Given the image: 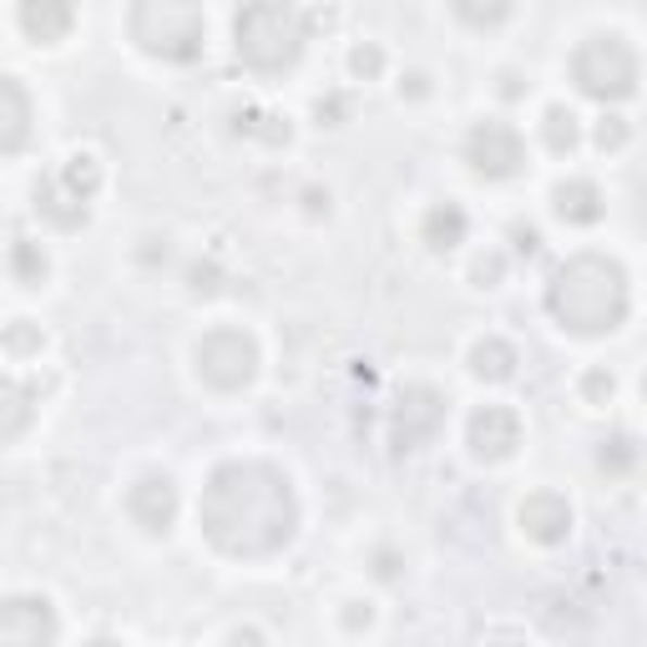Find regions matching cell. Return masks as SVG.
<instances>
[{"instance_id":"6da1fadb","label":"cell","mask_w":647,"mask_h":647,"mask_svg":"<svg viewBox=\"0 0 647 647\" xmlns=\"http://www.w3.org/2000/svg\"><path fill=\"white\" fill-rule=\"evenodd\" d=\"M207 542L228 557H268L294 536L299 500L289 475L264 460H228L207 475L198 500Z\"/></svg>"},{"instance_id":"7a4b0ae2","label":"cell","mask_w":647,"mask_h":647,"mask_svg":"<svg viewBox=\"0 0 647 647\" xmlns=\"http://www.w3.org/2000/svg\"><path fill=\"white\" fill-rule=\"evenodd\" d=\"M546 309L561 319V329L576 334H602L627 319V274L612 258L576 253L572 264H561L546 289Z\"/></svg>"},{"instance_id":"3957f363","label":"cell","mask_w":647,"mask_h":647,"mask_svg":"<svg viewBox=\"0 0 647 647\" xmlns=\"http://www.w3.org/2000/svg\"><path fill=\"white\" fill-rule=\"evenodd\" d=\"M233 36H238V56L249 61L253 72H283L304 51V15L294 5H279V0L249 5V11H238Z\"/></svg>"},{"instance_id":"277c9868","label":"cell","mask_w":647,"mask_h":647,"mask_svg":"<svg viewBox=\"0 0 647 647\" xmlns=\"http://www.w3.org/2000/svg\"><path fill=\"white\" fill-rule=\"evenodd\" d=\"M137 46L152 51V56L167 61H192L207 41V15L198 5H177V0H152V5H137L127 15Z\"/></svg>"},{"instance_id":"5b68a950","label":"cell","mask_w":647,"mask_h":647,"mask_svg":"<svg viewBox=\"0 0 647 647\" xmlns=\"http://www.w3.org/2000/svg\"><path fill=\"white\" fill-rule=\"evenodd\" d=\"M572 76L597 102H622L637 87V51L622 36H587L572 56Z\"/></svg>"},{"instance_id":"8992f818","label":"cell","mask_w":647,"mask_h":647,"mask_svg":"<svg viewBox=\"0 0 647 647\" xmlns=\"http://www.w3.org/2000/svg\"><path fill=\"white\" fill-rule=\"evenodd\" d=\"M258 369V344L243 329H213L198 339V375L213 390H243Z\"/></svg>"},{"instance_id":"52a82bcc","label":"cell","mask_w":647,"mask_h":647,"mask_svg":"<svg viewBox=\"0 0 647 647\" xmlns=\"http://www.w3.org/2000/svg\"><path fill=\"white\" fill-rule=\"evenodd\" d=\"M56 607L46 597H11L0 602V647H56Z\"/></svg>"},{"instance_id":"ba28073f","label":"cell","mask_w":647,"mask_h":647,"mask_svg":"<svg viewBox=\"0 0 647 647\" xmlns=\"http://www.w3.org/2000/svg\"><path fill=\"white\" fill-rule=\"evenodd\" d=\"M466 162L485 177H511V173H521V162H527V142H521V132L506 127V122H481V127L466 137Z\"/></svg>"},{"instance_id":"9c48e42d","label":"cell","mask_w":647,"mask_h":647,"mask_svg":"<svg viewBox=\"0 0 647 647\" xmlns=\"http://www.w3.org/2000/svg\"><path fill=\"white\" fill-rule=\"evenodd\" d=\"M441 420H445V399L430 390V384H415V390H405L399 395V410H395V435H399V445L410 451V445H420V441H430L435 430H441Z\"/></svg>"},{"instance_id":"30bf717a","label":"cell","mask_w":647,"mask_h":647,"mask_svg":"<svg viewBox=\"0 0 647 647\" xmlns=\"http://www.w3.org/2000/svg\"><path fill=\"white\" fill-rule=\"evenodd\" d=\"M521 445V420H516V410H506V405H485V410H475L471 420V451L481 460H506Z\"/></svg>"},{"instance_id":"8fae6325","label":"cell","mask_w":647,"mask_h":647,"mask_svg":"<svg viewBox=\"0 0 647 647\" xmlns=\"http://www.w3.org/2000/svg\"><path fill=\"white\" fill-rule=\"evenodd\" d=\"M127 511L142 531H167L177 516V485L167 475H148V481H137L127 491Z\"/></svg>"},{"instance_id":"7c38bea8","label":"cell","mask_w":647,"mask_h":647,"mask_svg":"<svg viewBox=\"0 0 647 647\" xmlns=\"http://www.w3.org/2000/svg\"><path fill=\"white\" fill-rule=\"evenodd\" d=\"M521 531L542 546L567 542V531H572V506L561 496H551V491H536V496L521 506Z\"/></svg>"},{"instance_id":"4fadbf2b","label":"cell","mask_w":647,"mask_h":647,"mask_svg":"<svg viewBox=\"0 0 647 647\" xmlns=\"http://www.w3.org/2000/svg\"><path fill=\"white\" fill-rule=\"evenodd\" d=\"M30 132V102L11 76H0V152H15Z\"/></svg>"},{"instance_id":"5bb4252c","label":"cell","mask_w":647,"mask_h":647,"mask_svg":"<svg viewBox=\"0 0 647 647\" xmlns=\"http://www.w3.org/2000/svg\"><path fill=\"white\" fill-rule=\"evenodd\" d=\"M36 207H41L56 228H81V223H87V203H76L72 192L61 188V177H41V182H36Z\"/></svg>"},{"instance_id":"9a60e30c","label":"cell","mask_w":647,"mask_h":647,"mask_svg":"<svg viewBox=\"0 0 647 647\" xmlns=\"http://www.w3.org/2000/svg\"><path fill=\"white\" fill-rule=\"evenodd\" d=\"M551 198H557V218L561 223H597L602 218V192L592 188V182H582V177L561 182Z\"/></svg>"},{"instance_id":"2e32d148","label":"cell","mask_w":647,"mask_h":647,"mask_svg":"<svg viewBox=\"0 0 647 647\" xmlns=\"http://www.w3.org/2000/svg\"><path fill=\"white\" fill-rule=\"evenodd\" d=\"M72 5H21V30L30 41H61L72 30Z\"/></svg>"},{"instance_id":"e0dca14e","label":"cell","mask_w":647,"mask_h":647,"mask_svg":"<svg viewBox=\"0 0 647 647\" xmlns=\"http://www.w3.org/2000/svg\"><path fill=\"white\" fill-rule=\"evenodd\" d=\"M30 415H36V405H30L26 384L0 380V441H15V435L30 426Z\"/></svg>"},{"instance_id":"ac0fdd59","label":"cell","mask_w":647,"mask_h":647,"mask_svg":"<svg viewBox=\"0 0 647 647\" xmlns=\"http://www.w3.org/2000/svg\"><path fill=\"white\" fill-rule=\"evenodd\" d=\"M471 369L481 380H511L516 375V350L506 339H481L471 350Z\"/></svg>"},{"instance_id":"d6986e66","label":"cell","mask_w":647,"mask_h":647,"mask_svg":"<svg viewBox=\"0 0 647 647\" xmlns=\"http://www.w3.org/2000/svg\"><path fill=\"white\" fill-rule=\"evenodd\" d=\"M61 188L72 192L76 203H91V192L102 188V167H97V157H91V152H76V157L66 162V173H61Z\"/></svg>"},{"instance_id":"ffe728a7","label":"cell","mask_w":647,"mask_h":647,"mask_svg":"<svg viewBox=\"0 0 647 647\" xmlns=\"http://www.w3.org/2000/svg\"><path fill=\"white\" fill-rule=\"evenodd\" d=\"M460 238H466V213H460L456 203L435 207V213L426 218V243L430 249H456Z\"/></svg>"},{"instance_id":"44dd1931","label":"cell","mask_w":647,"mask_h":647,"mask_svg":"<svg viewBox=\"0 0 647 647\" xmlns=\"http://www.w3.org/2000/svg\"><path fill=\"white\" fill-rule=\"evenodd\" d=\"M546 142L557 152H572L576 148V117L567 106H546Z\"/></svg>"},{"instance_id":"7402d4cb","label":"cell","mask_w":647,"mask_h":647,"mask_svg":"<svg viewBox=\"0 0 647 647\" xmlns=\"http://www.w3.org/2000/svg\"><path fill=\"white\" fill-rule=\"evenodd\" d=\"M46 344V334L36 329V324H26V319H15L11 329H5V350L11 354H36Z\"/></svg>"},{"instance_id":"603a6c76","label":"cell","mask_w":647,"mask_h":647,"mask_svg":"<svg viewBox=\"0 0 647 647\" xmlns=\"http://www.w3.org/2000/svg\"><path fill=\"white\" fill-rule=\"evenodd\" d=\"M15 268L26 283H41L46 279V253H36V243H15Z\"/></svg>"},{"instance_id":"cb8c5ba5","label":"cell","mask_w":647,"mask_h":647,"mask_svg":"<svg viewBox=\"0 0 647 647\" xmlns=\"http://www.w3.org/2000/svg\"><path fill=\"white\" fill-rule=\"evenodd\" d=\"M354 76H380L384 56H380V46H354V56H350Z\"/></svg>"},{"instance_id":"d4e9b609","label":"cell","mask_w":647,"mask_h":647,"mask_svg":"<svg viewBox=\"0 0 647 647\" xmlns=\"http://www.w3.org/2000/svg\"><path fill=\"white\" fill-rule=\"evenodd\" d=\"M582 395H587L592 405H602V399H612V375H607V369H592L587 380H582Z\"/></svg>"},{"instance_id":"484cf974","label":"cell","mask_w":647,"mask_h":647,"mask_svg":"<svg viewBox=\"0 0 647 647\" xmlns=\"http://www.w3.org/2000/svg\"><path fill=\"white\" fill-rule=\"evenodd\" d=\"M633 441H612V451H602V466H612V471H627L633 466Z\"/></svg>"},{"instance_id":"4316f807","label":"cell","mask_w":647,"mask_h":647,"mask_svg":"<svg viewBox=\"0 0 647 647\" xmlns=\"http://www.w3.org/2000/svg\"><path fill=\"white\" fill-rule=\"evenodd\" d=\"M597 142H602V148H622V142H627V127H622V117H607L602 127H597Z\"/></svg>"},{"instance_id":"83f0119b","label":"cell","mask_w":647,"mask_h":647,"mask_svg":"<svg viewBox=\"0 0 647 647\" xmlns=\"http://www.w3.org/2000/svg\"><path fill=\"white\" fill-rule=\"evenodd\" d=\"M228 647H264V637L258 633H233L228 637Z\"/></svg>"},{"instance_id":"f1b7e54d","label":"cell","mask_w":647,"mask_h":647,"mask_svg":"<svg viewBox=\"0 0 647 647\" xmlns=\"http://www.w3.org/2000/svg\"><path fill=\"white\" fill-rule=\"evenodd\" d=\"M87 647H117V643H87Z\"/></svg>"}]
</instances>
